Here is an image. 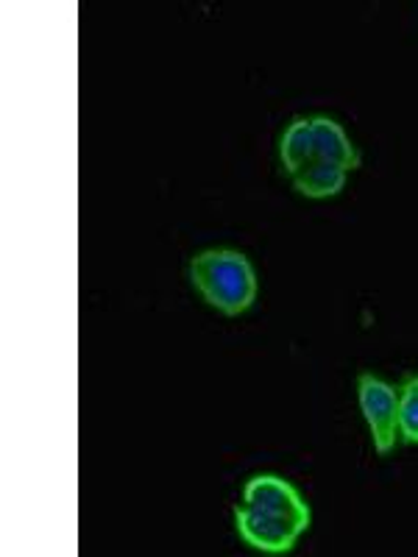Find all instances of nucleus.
<instances>
[{"label":"nucleus","instance_id":"nucleus-1","mask_svg":"<svg viewBox=\"0 0 418 557\" xmlns=\"http://www.w3.org/2000/svg\"><path fill=\"white\" fill-rule=\"evenodd\" d=\"M190 282L209 307L235 318L257 298V273L246 253L232 248H209L193 257Z\"/></svg>","mask_w":418,"mask_h":557},{"label":"nucleus","instance_id":"nucleus-2","mask_svg":"<svg viewBox=\"0 0 418 557\" xmlns=\"http://www.w3.org/2000/svg\"><path fill=\"white\" fill-rule=\"evenodd\" d=\"M357 399L371 430L377 455H388L399 437V391L374 374H360L357 380Z\"/></svg>","mask_w":418,"mask_h":557},{"label":"nucleus","instance_id":"nucleus-3","mask_svg":"<svg viewBox=\"0 0 418 557\" xmlns=\"http://www.w3.org/2000/svg\"><path fill=\"white\" fill-rule=\"evenodd\" d=\"M235 527L243 544L257 552H266V555H285L296 546L298 535L305 532L296 521L266 513V510L246 505V502L235 507Z\"/></svg>","mask_w":418,"mask_h":557},{"label":"nucleus","instance_id":"nucleus-4","mask_svg":"<svg viewBox=\"0 0 418 557\" xmlns=\"http://www.w3.org/2000/svg\"><path fill=\"white\" fill-rule=\"evenodd\" d=\"M243 502L251 507H260L266 513H276V516H285V519L296 521L302 530H310V505L302 499L296 487L291 485L287 480L276 474H257L246 482L243 487Z\"/></svg>","mask_w":418,"mask_h":557},{"label":"nucleus","instance_id":"nucleus-5","mask_svg":"<svg viewBox=\"0 0 418 557\" xmlns=\"http://www.w3.org/2000/svg\"><path fill=\"white\" fill-rule=\"evenodd\" d=\"M312 134H316V159L321 162H332V165L343 168V171H357L360 168V151L343 132L341 123L332 117H312Z\"/></svg>","mask_w":418,"mask_h":557},{"label":"nucleus","instance_id":"nucleus-6","mask_svg":"<svg viewBox=\"0 0 418 557\" xmlns=\"http://www.w3.org/2000/svg\"><path fill=\"white\" fill-rule=\"evenodd\" d=\"M293 187L296 193L307 198H332L346 187L348 171L332 165V162H321V159H312L298 173H293Z\"/></svg>","mask_w":418,"mask_h":557},{"label":"nucleus","instance_id":"nucleus-7","mask_svg":"<svg viewBox=\"0 0 418 557\" xmlns=\"http://www.w3.org/2000/svg\"><path fill=\"white\" fill-rule=\"evenodd\" d=\"M279 159L285 173H298L307 162L316 159V134H312V117H296L279 139Z\"/></svg>","mask_w":418,"mask_h":557},{"label":"nucleus","instance_id":"nucleus-8","mask_svg":"<svg viewBox=\"0 0 418 557\" xmlns=\"http://www.w3.org/2000/svg\"><path fill=\"white\" fill-rule=\"evenodd\" d=\"M399 437L405 444H418V374L399 385Z\"/></svg>","mask_w":418,"mask_h":557}]
</instances>
